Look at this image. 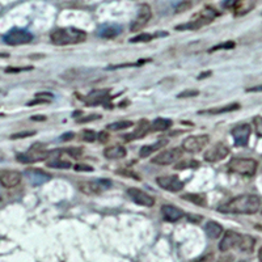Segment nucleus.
I'll return each instance as SVG.
<instances>
[{"mask_svg":"<svg viewBox=\"0 0 262 262\" xmlns=\"http://www.w3.org/2000/svg\"><path fill=\"white\" fill-rule=\"evenodd\" d=\"M122 32V27L116 24H105L98 29V36L102 38H114Z\"/></svg>","mask_w":262,"mask_h":262,"instance_id":"412c9836","label":"nucleus"},{"mask_svg":"<svg viewBox=\"0 0 262 262\" xmlns=\"http://www.w3.org/2000/svg\"><path fill=\"white\" fill-rule=\"evenodd\" d=\"M51 100H53V95L51 93H37L36 100L28 102V105L32 106V105L36 104H46V102H50Z\"/></svg>","mask_w":262,"mask_h":262,"instance_id":"7c9ffc66","label":"nucleus"},{"mask_svg":"<svg viewBox=\"0 0 262 262\" xmlns=\"http://www.w3.org/2000/svg\"><path fill=\"white\" fill-rule=\"evenodd\" d=\"M253 122H254V127H256L257 135H258L259 138H262V117L261 116L254 117Z\"/></svg>","mask_w":262,"mask_h":262,"instance_id":"e433bc0d","label":"nucleus"},{"mask_svg":"<svg viewBox=\"0 0 262 262\" xmlns=\"http://www.w3.org/2000/svg\"><path fill=\"white\" fill-rule=\"evenodd\" d=\"M50 39L54 45L66 46L81 43L86 39V33L76 28H59L51 32Z\"/></svg>","mask_w":262,"mask_h":262,"instance_id":"f03ea898","label":"nucleus"},{"mask_svg":"<svg viewBox=\"0 0 262 262\" xmlns=\"http://www.w3.org/2000/svg\"><path fill=\"white\" fill-rule=\"evenodd\" d=\"M149 128H151V125H149V122L147 121V119H142V121H139V123H138L137 128H135L131 134L128 135H125V139L126 140H135V139H142V138H144L147 135V133L149 131Z\"/></svg>","mask_w":262,"mask_h":262,"instance_id":"aec40b11","label":"nucleus"},{"mask_svg":"<svg viewBox=\"0 0 262 262\" xmlns=\"http://www.w3.org/2000/svg\"><path fill=\"white\" fill-rule=\"evenodd\" d=\"M36 134V131H25V133H18V134L12 135V139H18V138H28V137H32V135Z\"/></svg>","mask_w":262,"mask_h":262,"instance_id":"ea45409f","label":"nucleus"},{"mask_svg":"<svg viewBox=\"0 0 262 262\" xmlns=\"http://www.w3.org/2000/svg\"><path fill=\"white\" fill-rule=\"evenodd\" d=\"M182 200L193 202L198 206H206V196L201 195V194H184V195H182Z\"/></svg>","mask_w":262,"mask_h":262,"instance_id":"c756f323","label":"nucleus"},{"mask_svg":"<svg viewBox=\"0 0 262 262\" xmlns=\"http://www.w3.org/2000/svg\"><path fill=\"white\" fill-rule=\"evenodd\" d=\"M111 91L109 90H96L92 91L90 95L85 97V104L86 106H96L100 104H107L112 96L109 95Z\"/></svg>","mask_w":262,"mask_h":262,"instance_id":"dca6fc26","label":"nucleus"},{"mask_svg":"<svg viewBox=\"0 0 262 262\" xmlns=\"http://www.w3.org/2000/svg\"><path fill=\"white\" fill-rule=\"evenodd\" d=\"M101 116H98V114H91V116L86 117H81V118H78L79 123H85V122H92V121H96V119H100Z\"/></svg>","mask_w":262,"mask_h":262,"instance_id":"4c0bfd02","label":"nucleus"},{"mask_svg":"<svg viewBox=\"0 0 262 262\" xmlns=\"http://www.w3.org/2000/svg\"><path fill=\"white\" fill-rule=\"evenodd\" d=\"M24 70H30L29 67L27 69H7V72H17V71H24Z\"/></svg>","mask_w":262,"mask_h":262,"instance_id":"09e8293b","label":"nucleus"},{"mask_svg":"<svg viewBox=\"0 0 262 262\" xmlns=\"http://www.w3.org/2000/svg\"><path fill=\"white\" fill-rule=\"evenodd\" d=\"M173 125V122L168 118H156L154 122L151 123V128L155 131H165Z\"/></svg>","mask_w":262,"mask_h":262,"instance_id":"cd10ccee","label":"nucleus"},{"mask_svg":"<svg viewBox=\"0 0 262 262\" xmlns=\"http://www.w3.org/2000/svg\"><path fill=\"white\" fill-rule=\"evenodd\" d=\"M112 186V182L109 180H97V181H88L80 182L79 189L85 194H100L101 191L106 190Z\"/></svg>","mask_w":262,"mask_h":262,"instance_id":"f8f14e48","label":"nucleus"},{"mask_svg":"<svg viewBox=\"0 0 262 262\" xmlns=\"http://www.w3.org/2000/svg\"><path fill=\"white\" fill-rule=\"evenodd\" d=\"M3 41L7 45L11 46H18V45H27L33 41V34L27 29H20V28H15L11 29L7 34H4Z\"/></svg>","mask_w":262,"mask_h":262,"instance_id":"423d86ee","label":"nucleus"},{"mask_svg":"<svg viewBox=\"0 0 262 262\" xmlns=\"http://www.w3.org/2000/svg\"><path fill=\"white\" fill-rule=\"evenodd\" d=\"M229 172L240 174V176L252 177L256 174L258 164L254 159H244V158H232L227 165Z\"/></svg>","mask_w":262,"mask_h":262,"instance_id":"7ed1b4c3","label":"nucleus"},{"mask_svg":"<svg viewBox=\"0 0 262 262\" xmlns=\"http://www.w3.org/2000/svg\"><path fill=\"white\" fill-rule=\"evenodd\" d=\"M198 165H200V164L196 163V161H191V160H189V161H181V163L180 164H177L176 165V169H186V168H193V167H198Z\"/></svg>","mask_w":262,"mask_h":262,"instance_id":"f704fd0d","label":"nucleus"},{"mask_svg":"<svg viewBox=\"0 0 262 262\" xmlns=\"http://www.w3.org/2000/svg\"><path fill=\"white\" fill-rule=\"evenodd\" d=\"M191 6H193V4H191L190 2H185V3L179 4V6H177V8H176V12H177V13L184 12V11H186V9L190 8Z\"/></svg>","mask_w":262,"mask_h":262,"instance_id":"a19ab883","label":"nucleus"},{"mask_svg":"<svg viewBox=\"0 0 262 262\" xmlns=\"http://www.w3.org/2000/svg\"><path fill=\"white\" fill-rule=\"evenodd\" d=\"M254 247H256V240L249 235H243L242 243L238 245V249L244 252V253H252Z\"/></svg>","mask_w":262,"mask_h":262,"instance_id":"a878e982","label":"nucleus"},{"mask_svg":"<svg viewBox=\"0 0 262 262\" xmlns=\"http://www.w3.org/2000/svg\"><path fill=\"white\" fill-rule=\"evenodd\" d=\"M75 170H78V172H92L93 168L90 167V165H80V164H78V165H75Z\"/></svg>","mask_w":262,"mask_h":262,"instance_id":"79ce46f5","label":"nucleus"},{"mask_svg":"<svg viewBox=\"0 0 262 262\" xmlns=\"http://www.w3.org/2000/svg\"><path fill=\"white\" fill-rule=\"evenodd\" d=\"M105 158L107 159H122L126 156V149L122 146H112L105 148Z\"/></svg>","mask_w":262,"mask_h":262,"instance_id":"5701e85b","label":"nucleus"},{"mask_svg":"<svg viewBox=\"0 0 262 262\" xmlns=\"http://www.w3.org/2000/svg\"><path fill=\"white\" fill-rule=\"evenodd\" d=\"M128 196H130L133 202H135L139 206H144V207H152L155 205V198L149 194H147L146 191L140 190L137 188H130L127 190Z\"/></svg>","mask_w":262,"mask_h":262,"instance_id":"4468645a","label":"nucleus"},{"mask_svg":"<svg viewBox=\"0 0 262 262\" xmlns=\"http://www.w3.org/2000/svg\"><path fill=\"white\" fill-rule=\"evenodd\" d=\"M48 167L57 168V169H69V168H71V163L69 160H63L60 158H54V160L48 161Z\"/></svg>","mask_w":262,"mask_h":262,"instance_id":"c85d7f7f","label":"nucleus"},{"mask_svg":"<svg viewBox=\"0 0 262 262\" xmlns=\"http://www.w3.org/2000/svg\"><path fill=\"white\" fill-rule=\"evenodd\" d=\"M156 182L160 188H163L164 190L172 191V193H177V191H181L184 189L185 184L179 179L177 176H163L158 177Z\"/></svg>","mask_w":262,"mask_h":262,"instance_id":"ddd939ff","label":"nucleus"},{"mask_svg":"<svg viewBox=\"0 0 262 262\" xmlns=\"http://www.w3.org/2000/svg\"><path fill=\"white\" fill-rule=\"evenodd\" d=\"M131 126H133V122H131V121H121V122L111 123V125L107 126V130L121 131V130H125V128L131 127Z\"/></svg>","mask_w":262,"mask_h":262,"instance_id":"2f4dec72","label":"nucleus"},{"mask_svg":"<svg viewBox=\"0 0 262 262\" xmlns=\"http://www.w3.org/2000/svg\"><path fill=\"white\" fill-rule=\"evenodd\" d=\"M154 38V36L148 34V33H142V34H138V36L133 37L130 39L131 43H138V42H149L151 39Z\"/></svg>","mask_w":262,"mask_h":262,"instance_id":"473e14b6","label":"nucleus"},{"mask_svg":"<svg viewBox=\"0 0 262 262\" xmlns=\"http://www.w3.org/2000/svg\"><path fill=\"white\" fill-rule=\"evenodd\" d=\"M205 231L210 238H217L223 233V227L219 223H216V222H209V223L206 224Z\"/></svg>","mask_w":262,"mask_h":262,"instance_id":"393cba45","label":"nucleus"},{"mask_svg":"<svg viewBox=\"0 0 262 262\" xmlns=\"http://www.w3.org/2000/svg\"><path fill=\"white\" fill-rule=\"evenodd\" d=\"M240 109V104H228L224 106L219 107H211V109H205V111H200V114H209V116H215V114H222V113H229V112L237 111Z\"/></svg>","mask_w":262,"mask_h":262,"instance_id":"4be33fe9","label":"nucleus"},{"mask_svg":"<svg viewBox=\"0 0 262 262\" xmlns=\"http://www.w3.org/2000/svg\"><path fill=\"white\" fill-rule=\"evenodd\" d=\"M243 235L238 232H235V231H227L224 233L223 238H222V242L219 243V249L222 252H228V250L233 249V248H237L238 245L242 243Z\"/></svg>","mask_w":262,"mask_h":262,"instance_id":"2eb2a0df","label":"nucleus"},{"mask_svg":"<svg viewBox=\"0 0 262 262\" xmlns=\"http://www.w3.org/2000/svg\"><path fill=\"white\" fill-rule=\"evenodd\" d=\"M23 174L17 170H0V184L4 188H15L21 182Z\"/></svg>","mask_w":262,"mask_h":262,"instance_id":"f3484780","label":"nucleus"},{"mask_svg":"<svg viewBox=\"0 0 262 262\" xmlns=\"http://www.w3.org/2000/svg\"><path fill=\"white\" fill-rule=\"evenodd\" d=\"M0 57H8L7 54H0Z\"/></svg>","mask_w":262,"mask_h":262,"instance_id":"3c124183","label":"nucleus"},{"mask_svg":"<svg viewBox=\"0 0 262 262\" xmlns=\"http://www.w3.org/2000/svg\"><path fill=\"white\" fill-rule=\"evenodd\" d=\"M74 138V134L72 133H67V134H63L62 138H60V140H70Z\"/></svg>","mask_w":262,"mask_h":262,"instance_id":"de8ad7c7","label":"nucleus"},{"mask_svg":"<svg viewBox=\"0 0 262 262\" xmlns=\"http://www.w3.org/2000/svg\"><path fill=\"white\" fill-rule=\"evenodd\" d=\"M98 139V134L93 130H84L83 131V140L84 142H95Z\"/></svg>","mask_w":262,"mask_h":262,"instance_id":"72a5a7b5","label":"nucleus"},{"mask_svg":"<svg viewBox=\"0 0 262 262\" xmlns=\"http://www.w3.org/2000/svg\"><path fill=\"white\" fill-rule=\"evenodd\" d=\"M66 152L70 154V155H72V158H76V159L81 155V149H76V148H69Z\"/></svg>","mask_w":262,"mask_h":262,"instance_id":"37998d69","label":"nucleus"},{"mask_svg":"<svg viewBox=\"0 0 262 262\" xmlns=\"http://www.w3.org/2000/svg\"><path fill=\"white\" fill-rule=\"evenodd\" d=\"M167 144V140H161V142H158L155 144H151V146H143L140 148L139 151V156L140 158H148L149 155H152L156 149L160 148L161 146H165Z\"/></svg>","mask_w":262,"mask_h":262,"instance_id":"bb28decb","label":"nucleus"},{"mask_svg":"<svg viewBox=\"0 0 262 262\" xmlns=\"http://www.w3.org/2000/svg\"><path fill=\"white\" fill-rule=\"evenodd\" d=\"M252 134V127L248 123L238 125L231 130V135L233 138V142L237 147H245L249 143V137Z\"/></svg>","mask_w":262,"mask_h":262,"instance_id":"1a4fd4ad","label":"nucleus"},{"mask_svg":"<svg viewBox=\"0 0 262 262\" xmlns=\"http://www.w3.org/2000/svg\"><path fill=\"white\" fill-rule=\"evenodd\" d=\"M229 147L224 143H216L205 152V160L209 163H217L229 155Z\"/></svg>","mask_w":262,"mask_h":262,"instance_id":"9b49d317","label":"nucleus"},{"mask_svg":"<svg viewBox=\"0 0 262 262\" xmlns=\"http://www.w3.org/2000/svg\"><path fill=\"white\" fill-rule=\"evenodd\" d=\"M50 154L51 152L46 151L45 144L36 143L30 147L29 151H27L25 154H20V155H17V160L20 161V163H25V164L37 163V161L45 160L46 158H49Z\"/></svg>","mask_w":262,"mask_h":262,"instance_id":"39448f33","label":"nucleus"},{"mask_svg":"<svg viewBox=\"0 0 262 262\" xmlns=\"http://www.w3.org/2000/svg\"><path fill=\"white\" fill-rule=\"evenodd\" d=\"M247 92H262V84L257 86H252V88H248Z\"/></svg>","mask_w":262,"mask_h":262,"instance_id":"49530a36","label":"nucleus"},{"mask_svg":"<svg viewBox=\"0 0 262 262\" xmlns=\"http://www.w3.org/2000/svg\"><path fill=\"white\" fill-rule=\"evenodd\" d=\"M254 6L256 4L253 3V2H236L235 4H233V12H235L236 16H242V15H245V13L250 12L252 9L254 8Z\"/></svg>","mask_w":262,"mask_h":262,"instance_id":"b1692460","label":"nucleus"},{"mask_svg":"<svg viewBox=\"0 0 262 262\" xmlns=\"http://www.w3.org/2000/svg\"><path fill=\"white\" fill-rule=\"evenodd\" d=\"M161 215H163L164 221L170 222V223H174V222L180 221L181 217H184V212L173 205H164L161 207Z\"/></svg>","mask_w":262,"mask_h":262,"instance_id":"6ab92c4d","label":"nucleus"},{"mask_svg":"<svg viewBox=\"0 0 262 262\" xmlns=\"http://www.w3.org/2000/svg\"><path fill=\"white\" fill-rule=\"evenodd\" d=\"M261 207V200L253 194H242L232 200L222 203L217 210L226 214H244L253 215L258 212Z\"/></svg>","mask_w":262,"mask_h":262,"instance_id":"f257e3e1","label":"nucleus"},{"mask_svg":"<svg viewBox=\"0 0 262 262\" xmlns=\"http://www.w3.org/2000/svg\"><path fill=\"white\" fill-rule=\"evenodd\" d=\"M182 155H184V151L180 147H174V148L160 152L156 158L152 159V163L158 164V165H170V164L179 161L182 158Z\"/></svg>","mask_w":262,"mask_h":262,"instance_id":"6e6552de","label":"nucleus"},{"mask_svg":"<svg viewBox=\"0 0 262 262\" xmlns=\"http://www.w3.org/2000/svg\"><path fill=\"white\" fill-rule=\"evenodd\" d=\"M200 95L198 91H185V92L180 93L179 98H185V97H195V96Z\"/></svg>","mask_w":262,"mask_h":262,"instance_id":"58836bf2","label":"nucleus"},{"mask_svg":"<svg viewBox=\"0 0 262 262\" xmlns=\"http://www.w3.org/2000/svg\"><path fill=\"white\" fill-rule=\"evenodd\" d=\"M212 259H214V254L209 253V254H206V256H203L202 258L196 259V261L194 262H212Z\"/></svg>","mask_w":262,"mask_h":262,"instance_id":"c03bdc74","label":"nucleus"},{"mask_svg":"<svg viewBox=\"0 0 262 262\" xmlns=\"http://www.w3.org/2000/svg\"><path fill=\"white\" fill-rule=\"evenodd\" d=\"M235 48V42L233 41H227L224 43H221V45H216L215 48L210 49V53L212 51H216V50H221V49H233Z\"/></svg>","mask_w":262,"mask_h":262,"instance_id":"c9c22d12","label":"nucleus"},{"mask_svg":"<svg viewBox=\"0 0 262 262\" xmlns=\"http://www.w3.org/2000/svg\"><path fill=\"white\" fill-rule=\"evenodd\" d=\"M151 17H152L151 7L147 6V4H142V6L139 7L138 16L135 17V20L133 21V24H131V32H140V30L143 29V28L148 24V21L151 20Z\"/></svg>","mask_w":262,"mask_h":262,"instance_id":"9d476101","label":"nucleus"},{"mask_svg":"<svg viewBox=\"0 0 262 262\" xmlns=\"http://www.w3.org/2000/svg\"><path fill=\"white\" fill-rule=\"evenodd\" d=\"M258 259H259V262H262V247L259 248V250H258Z\"/></svg>","mask_w":262,"mask_h":262,"instance_id":"8fccbe9b","label":"nucleus"},{"mask_svg":"<svg viewBox=\"0 0 262 262\" xmlns=\"http://www.w3.org/2000/svg\"><path fill=\"white\" fill-rule=\"evenodd\" d=\"M24 176L29 180V182L33 185V186H38V185L46 184V182L50 181L51 179V176L49 174V173L43 172V170L34 169V168L25 170Z\"/></svg>","mask_w":262,"mask_h":262,"instance_id":"a211bd4d","label":"nucleus"},{"mask_svg":"<svg viewBox=\"0 0 262 262\" xmlns=\"http://www.w3.org/2000/svg\"><path fill=\"white\" fill-rule=\"evenodd\" d=\"M219 13L216 12V9L211 8V7H206L203 11H201L200 13H196L194 16V18L191 21H189L188 24H184V25H179L176 27L177 30H185V29H200V28L205 27V25L210 24L214 21V18Z\"/></svg>","mask_w":262,"mask_h":262,"instance_id":"20e7f679","label":"nucleus"},{"mask_svg":"<svg viewBox=\"0 0 262 262\" xmlns=\"http://www.w3.org/2000/svg\"><path fill=\"white\" fill-rule=\"evenodd\" d=\"M107 139H109V134H107L106 131H102V133L98 134V140H100V142H106Z\"/></svg>","mask_w":262,"mask_h":262,"instance_id":"a18cd8bd","label":"nucleus"},{"mask_svg":"<svg viewBox=\"0 0 262 262\" xmlns=\"http://www.w3.org/2000/svg\"><path fill=\"white\" fill-rule=\"evenodd\" d=\"M209 135H194V137H189L184 140L182 149L189 154H198L209 144Z\"/></svg>","mask_w":262,"mask_h":262,"instance_id":"0eeeda50","label":"nucleus"}]
</instances>
